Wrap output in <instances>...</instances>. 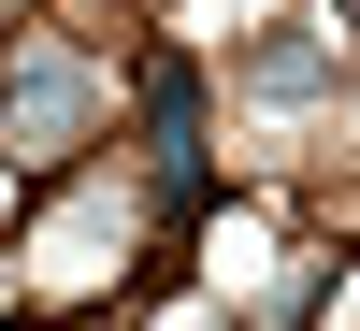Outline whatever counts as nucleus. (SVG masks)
<instances>
[{"label": "nucleus", "mask_w": 360, "mask_h": 331, "mask_svg": "<svg viewBox=\"0 0 360 331\" xmlns=\"http://www.w3.org/2000/svg\"><path fill=\"white\" fill-rule=\"evenodd\" d=\"M86 115H101L86 58H29V72H15V159H29V173H58V159L86 144Z\"/></svg>", "instance_id": "f257e3e1"}, {"label": "nucleus", "mask_w": 360, "mask_h": 331, "mask_svg": "<svg viewBox=\"0 0 360 331\" xmlns=\"http://www.w3.org/2000/svg\"><path fill=\"white\" fill-rule=\"evenodd\" d=\"M317 72H332V58H317V44H259V101H303Z\"/></svg>", "instance_id": "f03ea898"}]
</instances>
